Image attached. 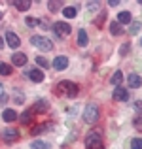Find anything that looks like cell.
<instances>
[{"instance_id":"obj_1","label":"cell","mask_w":142,"mask_h":149,"mask_svg":"<svg viewBox=\"0 0 142 149\" xmlns=\"http://www.w3.org/2000/svg\"><path fill=\"white\" fill-rule=\"evenodd\" d=\"M57 95H65L68 96V98H76L78 93H80V87H78L74 81H61V83L57 85Z\"/></svg>"},{"instance_id":"obj_2","label":"cell","mask_w":142,"mask_h":149,"mask_svg":"<svg viewBox=\"0 0 142 149\" xmlns=\"http://www.w3.org/2000/svg\"><path fill=\"white\" fill-rule=\"evenodd\" d=\"M98 115H101V111H98V106L97 104H87L84 109V121L87 125H93L98 121Z\"/></svg>"},{"instance_id":"obj_3","label":"cell","mask_w":142,"mask_h":149,"mask_svg":"<svg viewBox=\"0 0 142 149\" xmlns=\"http://www.w3.org/2000/svg\"><path fill=\"white\" fill-rule=\"evenodd\" d=\"M85 149H104L101 132H89L85 138Z\"/></svg>"},{"instance_id":"obj_4","label":"cell","mask_w":142,"mask_h":149,"mask_svg":"<svg viewBox=\"0 0 142 149\" xmlns=\"http://www.w3.org/2000/svg\"><path fill=\"white\" fill-rule=\"evenodd\" d=\"M30 44H32L34 47L42 49V51H51L53 49V42L47 40L46 36H30Z\"/></svg>"},{"instance_id":"obj_5","label":"cell","mask_w":142,"mask_h":149,"mask_svg":"<svg viewBox=\"0 0 142 149\" xmlns=\"http://www.w3.org/2000/svg\"><path fill=\"white\" fill-rule=\"evenodd\" d=\"M53 30H55V34H57L59 38H66L70 32H72V26H70L68 23L57 21V23H53Z\"/></svg>"},{"instance_id":"obj_6","label":"cell","mask_w":142,"mask_h":149,"mask_svg":"<svg viewBox=\"0 0 142 149\" xmlns=\"http://www.w3.org/2000/svg\"><path fill=\"white\" fill-rule=\"evenodd\" d=\"M27 77H29L30 81H34V83H42L44 81V74H42V70H38V68H30V70H27Z\"/></svg>"},{"instance_id":"obj_7","label":"cell","mask_w":142,"mask_h":149,"mask_svg":"<svg viewBox=\"0 0 142 149\" xmlns=\"http://www.w3.org/2000/svg\"><path fill=\"white\" fill-rule=\"evenodd\" d=\"M6 45H10L11 49H17L21 45V40H19V36L15 32H8L6 34Z\"/></svg>"},{"instance_id":"obj_8","label":"cell","mask_w":142,"mask_h":149,"mask_svg":"<svg viewBox=\"0 0 142 149\" xmlns=\"http://www.w3.org/2000/svg\"><path fill=\"white\" fill-rule=\"evenodd\" d=\"M66 66H68V58H66L65 55H59V57H55V58H53V68L57 70V72L65 70Z\"/></svg>"},{"instance_id":"obj_9","label":"cell","mask_w":142,"mask_h":149,"mask_svg":"<svg viewBox=\"0 0 142 149\" xmlns=\"http://www.w3.org/2000/svg\"><path fill=\"white\" fill-rule=\"evenodd\" d=\"M2 138H4V142L11 143V142H15V140H19V132L15 130V128H6V130L2 132Z\"/></svg>"},{"instance_id":"obj_10","label":"cell","mask_w":142,"mask_h":149,"mask_svg":"<svg viewBox=\"0 0 142 149\" xmlns=\"http://www.w3.org/2000/svg\"><path fill=\"white\" fill-rule=\"evenodd\" d=\"M129 98V91L127 89H123L121 85H117L116 89H114V100L121 102V100H127Z\"/></svg>"},{"instance_id":"obj_11","label":"cell","mask_w":142,"mask_h":149,"mask_svg":"<svg viewBox=\"0 0 142 149\" xmlns=\"http://www.w3.org/2000/svg\"><path fill=\"white\" fill-rule=\"evenodd\" d=\"M47 109H49V102H47V100H38L36 104L32 106V111L34 113H46Z\"/></svg>"},{"instance_id":"obj_12","label":"cell","mask_w":142,"mask_h":149,"mask_svg":"<svg viewBox=\"0 0 142 149\" xmlns=\"http://www.w3.org/2000/svg\"><path fill=\"white\" fill-rule=\"evenodd\" d=\"M11 64H15V66H25L27 64V55L25 53H13V55H11Z\"/></svg>"},{"instance_id":"obj_13","label":"cell","mask_w":142,"mask_h":149,"mask_svg":"<svg viewBox=\"0 0 142 149\" xmlns=\"http://www.w3.org/2000/svg\"><path fill=\"white\" fill-rule=\"evenodd\" d=\"M2 119L6 121V123H13L15 119H19V115H17V111L15 109H4V113H2Z\"/></svg>"},{"instance_id":"obj_14","label":"cell","mask_w":142,"mask_h":149,"mask_svg":"<svg viewBox=\"0 0 142 149\" xmlns=\"http://www.w3.org/2000/svg\"><path fill=\"white\" fill-rule=\"evenodd\" d=\"M129 87L131 89H138L140 85H142V77L138 76V74H129Z\"/></svg>"},{"instance_id":"obj_15","label":"cell","mask_w":142,"mask_h":149,"mask_svg":"<svg viewBox=\"0 0 142 149\" xmlns=\"http://www.w3.org/2000/svg\"><path fill=\"white\" fill-rule=\"evenodd\" d=\"M117 23H120L121 26L129 25V23H131V11H121V13L117 15Z\"/></svg>"},{"instance_id":"obj_16","label":"cell","mask_w":142,"mask_h":149,"mask_svg":"<svg viewBox=\"0 0 142 149\" xmlns=\"http://www.w3.org/2000/svg\"><path fill=\"white\" fill-rule=\"evenodd\" d=\"M78 45H80V47H85V45H87V32H85L84 29L78 30Z\"/></svg>"},{"instance_id":"obj_17","label":"cell","mask_w":142,"mask_h":149,"mask_svg":"<svg viewBox=\"0 0 142 149\" xmlns=\"http://www.w3.org/2000/svg\"><path fill=\"white\" fill-rule=\"evenodd\" d=\"M63 15H65L66 19L76 17V15H78V8H74V6H66L65 10H63Z\"/></svg>"},{"instance_id":"obj_18","label":"cell","mask_w":142,"mask_h":149,"mask_svg":"<svg viewBox=\"0 0 142 149\" xmlns=\"http://www.w3.org/2000/svg\"><path fill=\"white\" fill-rule=\"evenodd\" d=\"M19 119H21V123H23V125H30V123H32V111H30V109L23 111L21 115H19Z\"/></svg>"},{"instance_id":"obj_19","label":"cell","mask_w":142,"mask_h":149,"mask_svg":"<svg viewBox=\"0 0 142 149\" xmlns=\"http://www.w3.org/2000/svg\"><path fill=\"white\" fill-rule=\"evenodd\" d=\"M13 6L17 8L19 11H27V10L30 8V2H27V0H15V2H13Z\"/></svg>"},{"instance_id":"obj_20","label":"cell","mask_w":142,"mask_h":149,"mask_svg":"<svg viewBox=\"0 0 142 149\" xmlns=\"http://www.w3.org/2000/svg\"><path fill=\"white\" fill-rule=\"evenodd\" d=\"M110 32H112L114 36H120V34L123 32V29H121V25L117 21H114V23H110Z\"/></svg>"},{"instance_id":"obj_21","label":"cell","mask_w":142,"mask_h":149,"mask_svg":"<svg viewBox=\"0 0 142 149\" xmlns=\"http://www.w3.org/2000/svg\"><path fill=\"white\" fill-rule=\"evenodd\" d=\"M121 81H123V74H121V72H116L112 76V79H110V83H112L114 87H117V85H121Z\"/></svg>"},{"instance_id":"obj_22","label":"cell","mask_w":142,"mask_h":149,"mask_svg":"<svg viewBox=\"0 0 142 149\" xmlns=\"http://www.w3.org/2000/svg\"><path fill=\"white\" fill-rule=\"evenodd\" d=\"M0 74L2 76H11V66L6 62H0Z\"/></svg>"},{"instance_id":"obj_23","label":"cell","mask_w":142,"mask_h":149,"mask_svg":"<svg viewBox=\"0 0 142 149\" xmlns=\"http://www.w3.org/2000/svg\"><path fill=\"white\" fill-rule=\"evenodd\" d=\"M47 128H49V125H38V127L30 128V134H40V132H46Z\"/></svg>"},{"instance_id":"obj_24","label":"cell","mask_w":142,"mask_h":149,"mask_svg":"<svg viewBox=\"0 0 142 149\" xmlns=\"http://www.w3.org/2000/svg\"><path fill=\"white\" fill-rule=\"evenodd\" d=\"M30 149H47V143L42 142V140H34V142L30 143Z\"/></svg>"},{"instance_id":"obj_25","label":"cell","mask_w":142,"mask_h":149,"mask_svg":"<svg viewBox=\"0 0 142 149\" xmlns=\"http://www.w3.org/2000/svg\"><path fill=\"white\" fill-rule=\"evenodd\" d=\"M36 64L42 66V68H47V66H49V61H47L46 57H42V55H40V57H36Z\"/></svg>"},{"instance_id":"obj_26","label":"cell","mask_w":142,"mask_h":149,"mask_svg":"<svg viewBox=\"0 0 142 149\" xmlns=\"http://www.w3.org/2000/svg\"><path fill=\"white\" fill-rule=\"evenodd\" d=\"M131 149H142V138H133L131 140Z\"/></svg>"},{"instance_id":"obj_27","label":"cell","mask_w":142,"mask_h":149,"mask_svg":"<svg viewBox=\"0 0 142 149\" xmlns=\"http://www.w3.org/2000/svg\"><path fill=\"white\" fill-rule=\"evenodd\" d=\"M140 29H142V25H140V23H131L129 34H136V32H140Z\"/></svg>"},{"instance_id":"obj_28","label":"cell","mask_w":142,"mask_h":149,"mask_svg":"<svg viewBox=\"0 0 142 149\" xmlns=\"http://www.w3.org/2000/svg\"><path fill=\"white\" fill-rule=\"evenodd\" d=\"M104 19H106V13H104V11H101V13H98V17L95 19V25H97V26H102Z\"/></svg>"},{"instance_id":"obj_29","label":"cell","mask_w":142,"mask_h":149,"mask_svg":"<svg viewBox=\"0 0 142 149\" xmlns=\"http://www.w3.org/2000/svg\"><path fill=\"white\" fill-rule=\"evenodd\" d=\"M25 23H27V26H38V25H40V21H38V19H34V17H27Z\"/></svg>"},{"instance_id":"obj_30","label":"cell","mask_w":142,"mask_h":149,"mask_svg":"<svg viewBox=\"0 0 142 149\" xmlns=\"http://www.w3.org/2000/svg\"><path fill=\"white\" fill-rule=\"evenodd\" d=\"M47 8H49V11H57L59 8H61V2H47Z\"/></svg>"},{"instance_id":"obj_31","label":"cell","mask_w":142,"mask_h":149,"mask_svg":"<svg viewBox=\"0 0 142 149\" xmlns=\"http://www.w3.org/2000/svg\"><path fill=\"white\" fill-rule=\"evenodd\" d=\"M85 6H87V10H91V11H93V10H97V8L101 6V4H98V2H87Z\"/></svg>"},{"instance_id":"obj_32","label":"cell","mask_w":142,"mask_h":149,"mask_svg":"<svg viewBox=\"0 0 142 149\" xmlns=\"http://www.w3.org/2000/svg\"><path fill=\"white\" fill-rule=\"evenodd\" d=\"M135 127L142 128V117H136V119H135Z\"/></svg>"},{"instance_id":"obj_33","label":"cell","mask_w":142,"mask_h":149,"mask_svg":"<svg viewBox=\"0 0 142 149\" xmlns=\"http://www.w3.org/2000/svg\"><path fill=\"white\" fill-rule=\"evenodd\" d=\"M4 102H8V95L2 93V95H0V104H4Z\"/></svg>"},{"instance_id":"obj_34","label":"cell","mask_w":142,"mask_h":149,"mask_svg":"<svg viewBox=\"0 0 142 149\" xmlns=\"http://www.w3.org/2000/svg\"><path fill=\"white\" fill-rule=\"evenodd\" d=\"M127 51H129V44H125L123 49H121V55H127Z\"/></svg>"},{"instance_id":"obj_35","label":"cell","mask_w":142,"mask_h":149,"mask_svg":"<svg viewBox=\"0 0 142 149\" xmlns=\"http://www.w3.org/2000/svg\"><path fill=\"white\" fill-rule=\"evenodd\" d=\"M135 106H136V109H142V100H138V102H135Z\"/></svg>"},{"instance_id":"obj_36","label":"cell","mask_w":142,"mask_h":149,"mask_svg":"<svg viewBox=\"0 0 142 149\" xmlns=\"http://www.w3.org/2000/svg\"><path fill=\"white\" fill-rule=\"evenodd\" d=\"M117 4H120V2H116V0H112V2H108V6H112V8H116V6H117Z\"/></svg>"},{"instance_id":"obj_37","label":"cell","mask_w":142,"mask_h":149,"mask_svg":"<svg viewBox=\"0 0 142 149\" xmlns=\"http://www.w3.org/2000/svg\"><path fill=\"white\" fill-rule=\"evenodd\" d=\"M4 42H6V40H4V38H2V36H0V49H2V47H4V45H6V44H4Z\"/></svg>"},{"instance_id":"obj_38","label":"cell","mask_w":142,"mask_h":149,"mask_svg":"<svg viewBox=\"0 0 142 149\" xmlns=\"http://www.w3.org/2000/svg\"><path fill=\"white\" fill-rule=\"evenodd\" d=\"M2 93H4V87H2V83H0V95H2Z\"/></svg>"},{"instance_id":"obj_39","label":"cell","mask_w":142,"mask_h":149,"mask_svg":"<svg viewBox=\"0 0 142 149\" xmlns=\"http://www.w3.org/2000/svg\"><path fill=\"white\" fill-rule=\"evenodd\" d=\"M0 19H2V11H0Z\"/></svg>"},{"instance_id":"obj_40","label":"cell","mask_w":142,"mask_h":149,"mask_svg":"<svg viewBox=\"0 0 142 149\" xmlns=\"http://www.w3.org/2000/svg\"><path fill=\"white\" fill-rule=\"evenodd\" d=\"M140 44H142V42H140Z\"/></svg>"}]
</instances>
